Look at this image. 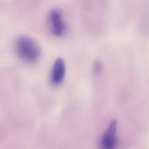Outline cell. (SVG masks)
Listing matches in <instances>:
<instances>
[{"label":"cell","instance_id":"obj_5","mask_svg":"<svg viewBox=\"0 0 149 149\" xmlns=\"http://www.w3.org/2000/svg\"><path fill=\"white\" fill-rule=\"evenodd\" d=\"M102 65L100 62H96L94 63V69L95 70V72H100L102 69Z\"/></svg>","mask_w":149,"mask_h":149},{"label":"cell","instance_id":"obj_3","mask_svg":"<svg viewBox=\"0 0 149 149\" xmlns=\"http://www.w3.org/2000/svg\"><path fill=\"white\" fill-rule=\"evenodd\" d=\"M51 30L55 36H61L66 31V25L62 20L61 12L58 9H52L49 14Z\"/></svg>","mask_w":149,"mask_h":149},{"label":"cell","instance_id":"obj_4","mask_svg":"<svg viewBox=\"0 0 149 149\" xmlns=\"http://www.w3.org/2000/svg\"><path fill=\"white\" fill-rule=\"evenodd\" d=\"M65 74V65L61 58H58L54 65L51 71V81L54 86L60 84L63 80Z\"/></svg>","mask_w":149,"mask_h":149},{"label":"cell","instance_id":"obj_1","mask_svg":"<svg viewBox=\"0 0 149 149\" xmlns=\"http://www.w3.org/2000/svg\"><path fill=\"white\" fill-rule=\"evenodd\" d=\"M15 49L19 57L27 63L36 62L41 55V48L37 42L25 35L20 36L17 38Z\"/></svg>","mask_w":149,"mask_h":149},{"label":"cell","instance_id":"obj_2","mask_svg":"<svg viewBox=\"0 0 149 149\" xmlns=\"http://www.w3.org/2000/svg\"><path fill=\"white\" fill-rule=\"evenodd\" d=\"M116 127L117 122L113 120L101 138L100 149H116L118 144Z\"/></svg>","mask_w":149,"mask_h":149}]
</instances>
